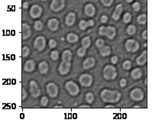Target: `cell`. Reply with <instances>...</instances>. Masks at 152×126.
Segmentation results:
<instances>
[{"label":"cell","mask_w":152,"mask_h":126,"mask_svg":"<svg viewBox=\"0 0 152 126\" xmlns=\"http://www.w3.org/2000/svg\"><path fill=\"white\" fill-rule=\"evenodd\" d=\"M122 94L117 90H110L105 89L102 90L100 93V97L103 102L114 103L118 102L121 99Z\"/></svg>","instance_id":"obj_1"},{"label":"cell","mask_w":152,"mask_h":126,"mask_svg":"<svg viewBox=\"0 0 152 126\" xmlns=\"http://www.w3.org/2000/svg\"><path fill=\"white\" fill-rule=\"evenodd\" d=\"M117 77L116 68L113 65H106L103 69V77L106 80H115Z\"/></svg>","instance_id":"obj_2"},{"label":"cell","mask_w":152,"mask_h":126,"mask_svg":"<svg viewBox=\"0 0 152 126\" xmlns=\"http://www.w3.org/2000/svg\"><path fill=\"white\" fill-rule=\"evenodd\" d=\"M65 88H66V91L68 92L69 94L74 96L78 95V93L80 92V88H79L78 85L72 80L67 81L65 83Z\"/></svg>","instance_id":"obj_3"},{"label":"cell","mask_w":152,"mask_h":126,"mask_svg":"<svg viewBox=\"0 0 152 126\" xmlns=\"http://www.w3.org/2000/svg\"><path fill=\"white\" fill-rule=\"evenodd\" d=\"M125 47L128 52L135 53L139 49V43L135 39H128L125 41Z\"/></svg>","instance_id":"obj_4"},{"label":"cell","mask_w":152,"mask_h":126,"mask_svg":"<svg viewBox=\"0 0 152 126\" xmlns=\"http://www.w3.org/2000/svg\"><path fill=\"white\" fill-rule=\"evenodd\" d=\"M93 81V77L90 74L88 73H84L81 74L79 77V82L83 86H86V87H89L92 85Z\"/></svg>","instance_id":"obj_5"},{"label":"cell","mask_w":152,"mask_h":126,"mask_svg":"<svg viewBox=\"0 0 152 126\" xmlns=\"http://www.w3.org/2000/svg\"><path fill=\"white\" fill-rule=\"evenodd\" d=\"M58 86L54 82H49L46 86V91L47 95L51 98H55L58 95Z\"/></svg>","instance_id":"obj_6"},{"label":"cell","mask_w":152,"mask_h":126,"mask_svg":"<svg viewBox=\"0 0 152 126\" xmlns=\"http://www.w3.org/2000/svg\"><path fill=\"white\" fill-rule=\"evenodd\" d=\"M144 92L140 88H135L130 92V98L134 101H141L144 99Z\"/></svg>","instance_id":"obj_7"},{"label":"cell","mask_w":152,"mask_h":126,"mask_svg":"<svg viewBox=\"0 0 152 126\" xmlns=\"http://www.w3.org/2000/svg\"><path fill=\"white\" fill-rule=\"evenodd\" d=\"M65 7V0H52L50 8L54 12L61 11Z\"/></svg>","instance_id":"obj_8"},{"label":"cell","mask_w":152,"mask_h":126,"mask_svg":"<svg viewBox=\"0 0 152 126\" xmlns=\"http://www.w3.org/2000/svg\"><path fill=\"white\" fill-rule=\"evenodd\" d=\"M46 46V39L44 36L37 37L34 41V47L38 51H43Z\"/></svg>","instance_id":"obj_9"},{"label":"cell","mask_w":152,"mask_h":126,"mask_svg":"<svg viewBox=\"0 0 152 126\" xmlns=\"http://www.w3.org/2000/svg\"><path fill=\"white\" fill-rule=\"evenodd\" d=\"M30 85V92L31 94L34 98H37L41 95V90H40L39 86L38 85L36 81L34 80H31L29 82Z\"/></svg>","instance_id":"obj_10"},{"label":"cell","mask_w":152,"mask_h":126,"mask_svg":"<svg viewBox=\"0 0 152 126\" xmlns=\"http://www.w3.org/2000/svg\"><path fill=\"white\" fill-rule=\"evenodd\" d=\"M42 14V8L39 5L34 4L30 9V15L32 18H38Z\"/></svg>","instance_id":"obj_11"},{"label":"cell","mask_w":152,"mask_h":126,"mask_svg":"<svg viewBox=\"0 0 152 126\" xmlns=\"http://www.w3.org/2000/svg\"><path fill=\"white\" fill-rule=\"evenodd\" d=\"M70 67H71V62L62 61L58 67V71L61 75H66L70 70Z\"/></svg>","instance_id":"obj_12"},{"label":"cell","mask_w":152,"mask_h":126,"mask_svg":"<svg viewBox=\"0 0 152 126\" xmlns=\"http://www.w3.org/2000/svg\"><path fill=\"white\" fill-rule=\"evenodd\" d=\"M84 12L88 17H93L96 14V8L91 3L86 4L84 7Z\"/></svg>","instance_id":"obj_13"},{"label":"cell","mask_w":152,"mask_h":126,"mask_svg":"<svg viewBox=\"0 0 152 126\" xmlns=\"http://www.w3.org/2000/svg\"><path fill=\"white\" fill-rule=\"evenodd\" d=\"M147 61V51L145 50L136 59V63L138 66H143Z\"/></svg>","instance_id":"obj_14"},{"label":"cell","mask_w":152,"mask_h":126,"mask_svg":"<svg viewBox=\"0 0 152 126\" xmlns=\"http://www.w3.org/2000/svg\"><path fill=\"white\" fill-rule=\"evenodd\" d=\"M47 27L51 31L55 32L59 28V21L57 18H51L47 22Z\"/></svg>","instance_id":"obj_15"},{"label":"cell","mask_w":152,"mask_h":126,"mask_svg":"<svg viewBox=\"0 0 152 126\" xmlns=\"http://www.w3.org/2000/svg\"><path fill=\"white\" fill-rule=\"evenodd\" d=\"M22 38L23 39H27L28 38L31 34H32V30L30 28L29 24H28L27 23H23L22 24Z\"/></svg>","instance_id":"obj_16"},{"label":"cell","mask_w":152,"mask_h":126,"mask_svg":"<svg viewBox=\"0 0 152 126\" xmlns=\"http://www.w3.org/2000/svg\"><path fill=\"white\" fill-rule=\"evenodd\" d=\"M115 35H116V29L115 27L113 26H107L106 28V32H105V35L109 39L113 40L115 38Z\"/></svg>","instance_id":"obj_17"},{"label":"cell","mask_w":152,"mask_h":126,"mask_svg":"<svg viewBox=\"0 0 152 126\" xmlns=\"http://www.w3.org/2000/svg\"><path fill=\"white\" fill-rule=\"evenodd\" d=\"M123 11V5L122 4H118L116 5V7L115 9V11L113 12V15H112V18H113V20L115 21H118L120 18L122 13Z\"/></svg>","instance_id":"obj_18"},{"label":"cell","mask_w":152,"mask_h":126,"mask_svg":"<svg viewBox=\"0 0 152 126\" xmlns=\"http://www.w3.org/2000/svg\"><path fill=\"white\" fill-rule=\"evenodd\" d=\"M76 21V14L74 12H69L65 18V24L67 26L74 25Z\"/></svg>","instance_id":"obj_19"},{"label":"cell","mask_w":152,"mask_h":126,"mask_svg":"<svg viewBox=\"0 0 152 126\" xmlns=\"http://www.w3.org/2000/svg\"><path fill=\"white\" fill-rule=\"evenodd\" d=\"M95 63H96V60L94 57H88L86 58L85 61H84L83 63V67L85 69V70H89L90 68L93 67L95 66Z\"/></svg>","instance_id":"obj_20"},{"label":"cell","mask_w":152,"mask_h":126,"mask_svg":"<svg viewBox=\"0 0 152 126\" xmlns=\"http://www.w3.org/2000/svg\"><path fill=\"white\" fill-rule=\"evenodd\" d=\"M35 69V62L32 60H28L25 62L24 65V70L27 73H32Z\"/></svg>","instance_id":"obj_21"},{"label":"cell","mask_w":152,"mask_h":126,"mask_svg":"<svg viewBox=\"0 0 152 126\" xmlns=\"http://www.w3.org/2000/svg\"><path fill=\"white\" fill-rule=\"evenodd\" d=\"M94 25V21L93 19H89L88 21L85 20H80V22L79 23V28L81 30H86L88 27H92Z\"/></svg>","instance_id":"obj_22"},{"label":"cell","mask_w":152,"mask_h":126,"mask_svg":"<svg viewBox=\"0 0 152 126\" xmlns=\"http://www.w3.org/2000/svg\"><path fill=\"white\" fill-rule=\"evenodd\" d=\"M48 64L47 63L46 61H41V63H39L38 64V70H39V72L41 74H46L48 71Z\"/></svg>","instance_id":"obj_23"},{"label":"cell","mask_w":152,"mask_h":126,"mask_svg":"<svg viewBox=\"0 0 152 126\" xmlns=\"http://www.w3.org/2000/svg\"><path fill=\"white\" fill-rule=\"evenodd\" d=\"M141 76H142V71L140 68H135L131 72V77L134 80H138L141 77Z\"/></svg>","instance_id":"obj_24"},{"label":"cell","mask_w":152,"mask_h":126,"mask_svg":"<svg viewBox=\"0 0 152 126\" xmlns=\"http://www.w3.org/2000/svg\"><path fill=\"white\" fill-rule=\"evenodd\" d=\"M72 52L70 50H65L62 53V61L71 62Z\"/></svg>","instance_id":"obj_25"},{"label":"cell","mask_w":152,"mask_h":126,"mask_svg":"<svg viewBox=\"0 0 152 126\" xmlns=\"http://www.w3.org/2000/svg\"><path fill=\"white\" fill-rule=\"evenodd\" d=\"M99 53L102 57H107L111 53L110 47L107 45H104L103 47L99 48Z\"/></svg>","instance_id":"obj_26"},{"label":"cell","mask_w":152,"mask_h":126,"mask_svg":"<svg viewBox=\"0 0 152 126\" xmlns=\"http://www.w3.org/2000/svg\"><path fill=\"white\" fill-rule=\"evenodd\" d=\"M79 40L78 35L75 33H69L66 35V41H68L69 43H76Z\"/></svg>","instance_id":"obj_27"},{"label":"cell","mask_w":152,"mask_h":126,"mask_svg":"<svg viewBox=\"0 0 152 126\" xmlns=\"http://www.w3.org/2000/svg\"><path fill=\"white\" fill-rule=\"evenodd\" d=\"M81 44H82V47H84V48H89L91 44L90 38L89 36L84 37V38L82 39V41H81Z\"/></svg>","instance_id":"obj_28"},{"label":"cell","mask_w":152,"mask_h":126,"mask_svg":"<svg viewBox=\"0 0 152 126\" xmlns=\"http://www.w3.org/2000/svg\"><path fill=\"white\" fill-rule=\"evenodd\" d=\"M137 22L139 24H145L147 22V15L146 14H141L138 16Z\"/></svg>","instance_id":"obj_29"},{"label":"cell","mask_w":152,"mask_h":126,"mask_svg":"<svg viewBox=\"0 0 152 126\" xmlns=\"http://www.w3.org/2000/svg\"><path fill=\"white\" fill-rule=\"evenodd\" d=\"M126 32L128 35H133L135 34L136 32V27L134 24H129L127 27V29H126Z\"/></svg>","instance_id":"obj_30"},{"label":"cell","mask_w":152,"mask_h":126,"mask_svg":"<svg viewBox=\"0 0 152 126\" xmlns=\"http://www.w3.org/2000/svg\"><path fill=\"white\" fill-rule=\"evenodd\" d=\"M132 15L129 12H126L123 15V22L127 24V23H129V22L132 21Z\"/></svg>","instance_id":"obj_31"},{"label":"cell","mask_w":152,"mask_h":126,"mask_svg":"<svg viewBox=\"0 0 152 126\" xmlns=\"http://www.w3.org/2000/svg\"><path fill=\"white\" fill-rule=\"evenodd\" d=\"M43 26H44V24H43L41 21H40V20H37V21H35V22H34V28L36 30V31H41V30H42Z\"/></svg>","instance_id":"obj_32"},{"label":"cell","mask_w":152,"mask_h":126,"mask_svg":"<svg viewBox=\"0 0 152 126\" xmlns=\"http://www.w3.org/2000/svg\"><path fill=\"white\" fill-rule=\"evenodd\" d=\"M85 99H86V102H88V103H93V100H94V95L92 93V92H87L85 96Z\"/></svg>","instance_id":"obj_33"},{"label":"cell","mask_w":152,"mask_h":126,"mask_svg":"<svg viewBox=\"0 0 152 126\" xmlns=\"http://www.w3.org/2000/svg\"><path fill=\"white\" fill-rule=\"evenodd\" d=\"M122 67L125 71H129L131 67H132V62L130 61H128V60L125 61L122 63Z\"/></svg>","instance_id":"obj_34"},{"label":"cell","mask_w":152,"mask_h":126,"mask_svg":"<svg viewBox=\"0 0 152 126\" xmlns=\"http://www.w3.org/2000/svg\"><path fill=\"white\" fill-rule=\"evenodd\" d=\"M86 49L84 48V47H80V48L77 50V51H76V53H77V55L80 57H84L85 56V54H86Z\"/></svg>","instance_id":"obj_35"},{"label":"cell","mask_w":152,"mask_h":126,"mask_svg":"<svg viewBox=\"0 0 152 126\" xmlns=\"http://www.w3.org/2000/svg\"><path fill=\"white\" fill-rule=\"evenodd\" d=\"M58 57H59V52L57 51H53L51 53V58L53 61H57Z\"/></svg>","instance_id":"obj_36"},{"label":"cell","mask_w":152,"mask_h":126,"mask_svg":"<svg viewBox=\"0 0 152 126\" xmlns=\"http://www.w3.org/2000/svg\"><path fill=\"white\" fill-rule=\"evenodd\" d=\"M30 53V49L28 47H23V48H22V56L24 57H26L28 56L29 55Z\"/></svg>","instance_id":"obj_37"},{"label":"cell","mask_w":152,"mask_h":126,"mask_svg":"<svg viewBox=\"0 0 152 126\" xmlns=\"http://www.w3.org/2000/svg\"><path fill=\"white\" fill-rule=\"evenodd\" d=\"M104 45H105V41H104V40H103V39L99 38L96 41V46L99 49L104 46Z\"/></svg>","instance_id":"obj_38"},{"label":"cell","mask_w":152,"mask_h":126,"mask_svg":"<svg viewBox=\"0 0 152 126\" xmlns=\"http://www.w3.org/2000/svg\"><path fill=\"white\" fill-rule=\"evenodd\" d=\"M132 7L135 12H139L140 9H141V4L138 2H135L132 5Z\"/></svg>","instance_id":"obj_39"},{"label":"cell","mask_w":152,"mask_h":126,"mask_svg":"<svg viewBox=\"0 0 152 126\" xmlns=\"http://www.w3.org/2000/svg\"><path fill=\"white\" fill-rule=\"evenodd\" d=\"M114 0H101V3L106 7H109L113 4Z\"/></svg>","instance_id":"obj_40"},{"label":"cell","mask_w":152,"mask_h":126,"mask_svg":"<svg viewBox=\"0 0 152 126\" xmlns=\"http://www.w3.org/2000/svg\"><path fill=\"white\" fill-rule=\"evenodd\" d=\"M48 103V98L47 96H43L41 99V104L42 106L45 107Z\"/></svg>","instance_id":"obj_41"},{"label":"cell","mask_w":152,"mask_h":126,"mask_svg":"<svg viewBox=\"0 0 152 126\" xmlns=\"http://www.w3.org/2000/svg\"><path fill=\"white\" fill-rule=\"evenodd\" d=\"M57 44V41L54 40V39H51L48 42V45H49L50 48H54V47H56Z\"/></svg>","instance_id":"obj_42"},{"label":"cell","mask_w":152,"mask_h":126,"mask_svg":"<svg viewBox=\"0 0 152 126\" xmlns=\"http://www.w3.org/2000/svg\"><path fill=\"white\" fill-rule=\"evenodd\" d=\"M106 26H101L99 27V35H103L104 36L105 35V32H106Z\"/></svg>","instance_id":"obj_43"},{"label":"cell","mask_w":152,"mask_h":126,"mask_svg":"<svg viewBox=\"0 0 152 126\" xmlns=\"http://www.w3.org/2000/svg\"><path fill=\"white\" fill-rule=\"evenodd\" d=\"M118 58L117 56H113L112 57H111V63H113V64H116V63H118Z\"/></svg>","instance_id":"obj_44"},{"label":"cell","mask_w":152,"mask_h":126,"mask_svg":"<svg viewBox=\"0 0 152 126\" xmlns=\"http://www.w3.org/2000/svg\"><path fill=\"white\" fill-rule=\"evenodd\" d=\"M119 84H120L121 87H125V86L127 85V80H125V78L121 79L120 82H119Z\"/></svg>","instance_id":"obj_45"},{"label":"cell","mask_w":152,"mask_h":126,"mask_svg":"<svg viewBox=\"0 0 152 126\" xmlns=\"http://www.w3.org/2000/svg\"><path fill=\"white\" fill-rule=\"evenodd\" d=\"M107 21H108V16L106 15H103L101 16L100 18V22H102V23H106L107 22Z\"/></svg>","instance_id":"obj_46"},{"label":"cell","mask_w":152,"mask_h":126,"mask_svg":"<svg viewBox=\"0 0 152 126\" xmlns=\"http://www.w3.org/2000/svg\"><path fill=\"white\" fill-rule=\"evenodd\" d=\"M27 97H28L27 92H26V90L23 88V89H22V100H25Z\"/></svg>","instance_id":"obj_47"},{"label":"cell","mask_w":152,"mask_h":126,"mask_svg":"<svg viewBox=\"0 0 152 126\" xmlns=\"http://www.w3.org/2000/svg\"><path fill=\"white\" fill-rule=\"evenodd\" d=\"M142 38L144 40H147V31L145 30L142 33Z\"/></svg>","instance_id":"obj_48"},{"label":"cell","mask_w":152,"mask_h":126,"mask_svg":"<svg viewBox=\"0 0 152 126\" xmlns=\"http://www.w3.org/2000/svg\"><path fill=\"white\" fill-rule=\"evenodd\" d=\"M22 7L24 9H28V7H29V3H28V2H25V3H23V5H22Z\"/></svg>","instance_id":"obj_49"},{"label":"cell","mask_w":152,"mask_h":126,"mask_svg":"<svg viewBox=\"0 0 152 126\" xmlns=\"http://www.w3.org/2000/svg\"><path fill=\"white\" fill-rule=\"evenodd\" d=\"M80 108H90V106L89 105H81V106H80Z\"/></svg>","instance_id":"obj_50"},{"label":"cell","mask_w":152,"mask_h":126,"mask_svg":"<svg viewBox=\"0 0 152 126\" xmlns=\"http://www.w3.org/2000/svg\"><path fill=\"white\" fill-rule=\"evenodd\" d=\"M105 107H106V108H115V106L112 104H107Z\"/></svg>","instance_id":"obj_51"},{"label":"cell","mask_w":152,"mask_h":126,"mask_svg":"<svg viewBox=\"0 0 152 126\" xmlns=\"http://www.w3.org/2000/svg\"><path fill=\"white\" fill-rule=\"evenodd\" d=\"M128 3H131L132 2H133V0H125Z\"/></svg>","instance_id":"obj_52"},{"label":"cell","mask_w":152,"mask_h":126,"mask_svg":"<svg viewBox=\"0 0 152 126\" xmlns=\"http://www.w3.org/2000/svg\"><path fill=\"white\" fill-rule=\"evenodd\" d=\"M41 1H43V2H44V1H46V0H41Z\"/></svg>","instance_id":"obj_53"}]
</instances>
